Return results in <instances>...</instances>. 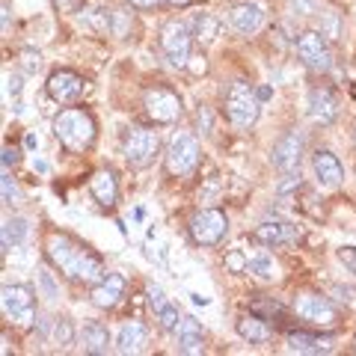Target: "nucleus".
Here are the masks:
<instances>
[{
	"mask_svg": "<svg viewBox=\"0 0 356 356\" xmlns=\"http://www.w3.org/2000/svg\"><path fill=\"white\" fill-rule=\"evenodd\" d=\"M44 252H48L51 264L57 267L60 273L69 276V280H74V282L95 285V282L104 280L102 259H98V255L89 247H83L81 241H74L72 235H63V232H54V235H48Z\"/></svg>",
	"mask_w": 356,
	"mask_h": 356,
	"instance_id": "1",
	"label": "nucleus"
},
{
	"mask_svg": "<svg viewBox=\"0 0 356 356\" xmlns=\"http://www.w3.org/2000/svg\"><path fill=\"white\" fill-rule=\"evenodd\" d=\"M54 134L69 152H86L95 140V119L81 107H69L54 119Z\"/></svg>",
	"mask_w": 356,
	"mask_h": 356,
	"instance_id": "2",
	"label": "nucleus"
},
{
	"mask_svg": "<svg viewBox=\"0 0 356 356\" xmlns=\"http://www.w3.org/2000/svg\"><path fill=\"white\" fill-rule=\"evenodd\" d=\"M259 107L261 98L259 92L247 83V81H235L226 92V116L235 128H250L255 119H259Z\"/></svg>",
	"mask_w": 356,
	"mask_h": 356,
	"instance_id": "3",
	"label": "nucleus"
},
{
	"mask_svg": "<svg viewBox=\"0 0 356 356\" xmlns=\"http://www.w3.org/2000/svg\"><path fill=\"white\" fill-rule=\"evenodd\" d=\"M161 149V140H158V131H149V128H140L134 125L125 131V137H122V154H125V161L131 166H149L154 161V154Z\"/></svg>",
	"mask_w": 356,
	"mask_h": 356,
	"instance_id": "4",
	"label": "nucleus"
},
{
	"mask_svg": "<svg viewBox=\"0 0 356 356\" xmlns=\"http://www.w3.org/2000/svg\"><path fill=\"white\" fill-rule=\"evenodd\" d=\"M166 166H170V172L184 178L191 175L196 166H199V143L193 134L187 131H175L172 140H170V149H166Z\"/></svg>",
	"mask_w": 356,
	"mask_h": 356,
	"instance_id": "5",
	"label": "nucleus"
},
{
	"mask_svg": "<svg viewBox=\"0 0 356 356\" xmlns=\"http://www.w3.org/2000/svg\"><path fill=\"white\" fill-rule=\"evenodd\" d=\"M191 42H193V33L184 21H166L163 30H161V48L166 54V60L172 65H187L191 60Z\"/></svg>",
	"mask_w": 356,
	"mask_h": 356,
	"instance_id": "6",
	"label": "nucleus"
},
{
	"mask_svg": "<svg viewBox=\"0 0 356 356\" xmlns=\"http://www.w3.org/2000/svg\"><path fill=\"white\" fill-rule=\"evenodd\" d=\"M226 232H229V220L217 208L199 211V214H193V220H191V235L199 247H217V243L226 238Z\"/></svg>",
	"mask_w": 356,
	"mask_h": 356,
	"instance_id": "7",
	"label": "nucleus"
},
{
	"mask_svg": "<svg viewBox=\"0 0 356 356\" xmlns=\"http://www.w3.org/2000/svg\"><path fill=\"white\" fill-rule=\"evenodd\" d=\"M297 54L312 72H330L332 69V51L327 44V36L321 30H306L297 39Z\"/></svg>",
	"mask_w": 356,
	"mask_h": 356,
	"instance_id": "8",
	"label": "nucleus"
},
{
	"mask_svg": "<svg viewBox=\"0 0 356 356\" xmlns=\"http://www.w3.org/2000/svg\"><path fill=\"white\" fill-rule=\"evenodd\" d=\"M294 312L306 321V324H312V327L332 330V327L339 324V312H336V306H332L327 297H321V294H297V300H294Z\"/></svg>",
	"mask_w": 356,
	"mask_h": 356,
	"instance_id": "9",
	"label": "nucleus"
},
{
	"mask_svg": "<svg viewBox=\"0 0 356 356\" xmlns=\"http://www.w3.org/2000/svg\"><path fill=\"white\" fill-rule=\"evenodd\" d=\"M143 107H146L149 119L161 122V125H170L181 116V98H178L172 89L166 86H152L146 89V95H143Z\"/></svg>",
	"mask_w": 356,
	"mask_h": 356,
	"instance_id": "10",
	"label": "nucleus"
},
{
	"mask_svg": "<svg viewBox=\"0 0 356 356\" xmlns=\"http://www.w3.org/2000/svg\"><path fill=\"white\" fill-rule=\"evenodd\" d=\"M0 303L9 318H15L18 324H33V309H36V300L27 285H3L0 291Z\"/></svg>",
	"mask_w": 356,
	"mask_h": 356,
	"instance_id": "11",
	"label": "nucleus"
},
{
	"mask_svg": "<svg viewBox=\"0 0 356 356\" xmlns=\"http://www.w3.org/2000/svg\"><path fill=\"white\" fill-rule=\"evenodd\" d=\"M303 149H306L303 131H288L273 146V163L280 166L282 172H294L300 166V158H303Z\"/></svg>",
	"mask_w": 356,
	"mask_h": 356,
	"instance_id": "12",
	"label": "nucleus"
},
{
	"mask_svg": "<svg viewBox=\"0 0 356 356\" xmlns=\"http://www.w3.org/2000/svg\"><path fill=\"white\" fill-rule=\"evenodd\" d=\"M48 95L54 102L60 104H72L77 98L83 95V77L77 72H69V69H60L48 77Z\"/></svg>",
	"mask_w": 356,
	"mask_h": 356,
	"instance_id": "13",
	"label": "nucleus"
},
{
	"mask_svg": "<svg viewBox=\"0 0 356 356\" xmlns=\"http://www.w3.org/2000/svg\"><path fill=\"white\" fill-rule=\"evenodd\" d=\"M309 116L318 125H332L339 116V102L330 86H315L309 92Z\"/></svg>",
	"mask_w": 356,
	"mask_h": 356,
	"instance_id": "14",
	"label": "nucleus"
},
{
	"mask_svg": "<svg viewBox=\"0 0 356 356\" xmlns=\"http://www.w3.org/2000/svg\"><path fill=\"white\" fill-rule=\"evenodd\" d=\"M229 21H232V27H235L238 33H243V36H252V33L261 30L264 13H261L259 3H235L229 9Z\"/></svg>",
	"mask_w": 356,
	"mask_h": 356,
	"instance_id": "15",
	"label": "nucleus"
},
{
	"mask_svg": "<svg viewBox=\"0 0 356 356\" xmlns=\"http://www.w3.org/2000/svg\"><path fill=\"white\" fill-rule=\"evenodd\" d=\"M122 297H125V280L119 273H104V280L92 288V303L98 309H113Z\"/></svg>",
	"mask_w": 356,
	"mask_h": 356,
	"instance_id": "16",
	"label": "nucleus"
},
{
	"mask_svg": "<svg viewBox=\"0 0 356 356\" xmlns=\"http://www.w3.org/2000/svg\"><path fill=\"white\" fill-rule=\"evenodd\" d=\"M312 166H315V175H318V181L324 184V187H339V184L344 181V166L339 163L336 154L327 152V149L315 152V158H312Z\"/></svg>",
	"mask_w": 356,
	"mask_h": 356,
	"instance_id": "17",
	"label": "nucleus"
},
{
	"mask_svg": "<svg viewBox=\"0 0 356 356\" xmlns=\"http://www.w3.org/2000/svg\"><path fill=\"white\" fill-rule=\"evenodd\" d=\"M252 238L264 243V247H280V243H294L300 238V232L291 222H261Z\"/></svg>",
	"mask_w": 356,
	"mask_h": 356,
	"instance_id": "18",
	"label": "nucleus"
},
{
	"mask_svg": "<svg viewBox=\"0 0 356 356\" xmlns=\"http://www.w3.org/2000/svg\"><path fill=\"white\" fill-rule=\"evenodd\" d=\"M175 336H178V350L187 353V356H196L202 353V327H199L196 318H181L175 327Z\"/></svg>",
	"mask_w": 356,
	"mask_h": 356,
	"instance_id": "19",
	"label": "nucleus"
},
{
	"mask_svg": "<svg viewBox=\"0 0 356 356\" xmlns=\"http://www.w3.org/2000/svg\"><path fill=\"white\" fill-rule=\"evenodd\" d=\"M149 339V330L143 321H128V324H122L119 330V336H116V350L119 353H140L143 350V344H146Z\"/></svg>",
	"mask_w": 356,
	"mask_h": 356,
	"instance_id": "20",
	"label": "nucleus"
},
{
	"mask_svg": "<svg viewBox=\"0 0 356 356\" xmlns=\"http://www.w3.org/2000/svg\"><path fill=\"white\" fill-rule=\"evenodd\" d=\"M89 191H92V196H95V202H98V205L110 208V205L116 202V196H119L116 175L110 172V170H98L92 178H89Z\"/></svg>",
	"mask_w": 356,
	"mask_h": 356,
	"instance_id": "21",
	"label": "nucleus"
},
{
	"mask_svg": "<svg viewBox=\"0 0 356 356\" xmlns=\"http://www.w3.org/2000/svg\"><path fill=\"white\" fill-rule=\"evenodd\" d=\"M238 336L243 341H250V344H264V341H270V327H267V321L261 315H241L238 318Z\"/></svg>",
	"mask_w": 356,
	"mask_h": 356,
	"instance_id": "22",
	"label": "nucleus"
},
{
	"mask_svg": "<svg viewBox=\"0 0 356 356\" xmlns=\"http://www.w3.org/2000/svg\"><path fill=\"white\" fill-rule=\"evenodd\" d=\"M81 348L83 353H107L110 348V332L104 324H98V321H92V324H86L83 332H81Z\"/></svg>",
	"mask_w": 356,
	"mask_h": 356,
	"instance_id": "23",
	"label": "nucleus"
},
{
	"mask_svg": "<svg viewBox=\"0 0 356 356\" xmlns=\"http://www.w3.org/2000/svg\"><path fill=\"white\" fill-rule=\"evenodd\" d=\"M247 270H250L252 276H259V280L270 282V280H276V276H280V264L273 261L270 252L252 250V252H247Z\"/></svg>",
	"mask_w": 356,
	"mask_h": 356,
	"instance_id": "24",
	"label": "nucleus"
},
{
	"mask_svg": "<svg viewBox=\"0 0 356 356\" xmlns=\"http://www.w3.org/2000/svg\"><path fill=\"white\" fill-rule=\"evenodd\" d=\"M288 350L294 353H330L332 341L321 336H309V332H288Z\"/></svg>",
	"mask_w": 356,
	"mask_h": 356,
	"instance_id": "25",
	"label": "nucleus"
},
{
	"mask_svg": "<svg viewBox=\"0 0 356 356\" xmlns=\"http://www.w3.org/2000/svg\"><path fill=\"white\" fill-rule=\"evenodd\" d=\"M27 238V220L21 217H6L3 220V229H0V241H3V250H13L18 247L21 241Z\"/></svg>",
	"mask_w": 356,
	"mask_h": 356,
	"instance_id": "26",
	"label": "nucleus"
},
{
	"mask_svg": "<svg viewBox=\"0 0 356 356\" xmlns=\"http://www.w3.org/2000/svg\"><path fill=\"white\" fill-rule=\"evenodd\" d=\"M48 339L54 344H60V348H69V344L74 341V324L69 318H54L51 327H48Z\"/></svg>",
	"mask_w": 356,
	"mask_h": 356,
	"instance_id": "27",
	"label": "nucleus"
},
{
	"mask_svg": "<svg viewBox=\"0 0 356 356\" xmlns=\"http://www.w3.org/2000/svg\"><path fill=\"white\" fill-rule=\"evenodd\" d=\"M193 36H196L199 42H211V39L217 36V18H214V15H199V18H196Z\"/></svg>",
	"mask_w": 356,
	"mask_h": 356,
	"instance_id": "28",
	"label": "nucleus"
},
{
	"mask_svg": "<svg viewBox=\"0 0 356 356\" xmlns=\"http://www.w3.org/2000/svg\"><path fill=\"white\" fill-rule=\"evenodd\" d=\"M321 33H324L327 39H339L341 36V21H339V13H330L324 15V21H321Z\"/></svg>",
	"mask_w": 356,
	"mask_h": 356,
	"instance_id": "29",
	"label": "nucleus"
},
{
	"mask_svg": "<svg viewBox=\"0 0 356 356\" xmlns=\"http://www.w3.org/2000/svg\"><path fill=\"white\" fill-rule=\"evenodd\" d=\"M158 321H161V330L175 332V327H178V321H181V318H178V309H175V306L166 303V306L158 312Z\"/></svg>",
	"mask_w": 356,
	"mask_h": 356,
	"instance_id": "30",
	"label": "nucleus"
},
{
	"mask_svg": "<svg viewBox=\"0 0 356 356\" xmlns=\"http://www.w3.org/2000/svg\"><path fill=\"white\" fill-rule=\"evenodd\" d=\"M339 261L348 267L350 273H356V247H341L339 250Z\"/></svg>",
	"mask_w": 356,
	"mask_h": 356,
	"instance_id": "31",
	"label": "nucleus"
},
{
	"mask_svg": "<svg viewBox=\"0 0 356 356\" xmlns=\"http://www.w3.org/2000/svg\"><path fill=\"white\" fill-rule=\"evenodd\" d=\"M297 15H315L318 13V0H291Z\"/></svg>",
	"mask_w": 356,
	"mask_h": 356,
	"instance_id": "32",
	"label": "nucleus"
},
{
	"mask_svg": "<svg viewBox=\"0 0 356 356\" xmlns=\"http://www.w3.org/2000/svg\"><path fill=\"white\" fill-rule=\"evenodd\" d=\"M146 294H149V303L154 306V312H161V309L166 306V300H163V291H161L158 285H149V288H146Z\"/></svg>",
	"mask_w": 356,
	"mask_h": 356,
	"instance_id": "33",
	"label": "nucleus"
},
{
	"mask_svg": "<svg viewBox=\"0 0 356 356\" xmlns=\"http://www.w3.org/2000/svg\"><path fill=\"white\" fill-rule=\"evenodd\" d=\"M15 199H18V191H15L13 178H9V175H3V202H6V205H13Z\"/></svg>",
	"mask_w": 356,
	"mask_h": 356,
	"instance_id": "34",
	"label": "nucleus"
},
{
	"mask_svg": "<svg viewBox=\"0 0 356 356\" xmlns=\"http://www.w3.org/2000/svg\"><path fill=\"white\" fill-rule=\"evenodd\" d=\"M54 6H57L60 13H74V9L81 6V0H54Z\"/></svg>",
	"mask_w": 356,
	"mask_h": 356,
	"instance_id": "35",
	"label": "nucleus"
},
{
	"mask_svg": "<svg viewBox=\"0 0 356 356\" xmlns=\"http://www.w3.org/2000/svg\"><path fill=\"white\" fill-rule=\"evenodd\" d=\"M24 69H27V72H36V69H39V54L24 51Z\"/></svg>",
	"mask_w": 356,
	"mask_h": 356,
	"instance_id": "36",
	"label": "nucleus"
},
{
	"mask_svg": "<svg viewBox=\"0 0 356 356\" xmlns=\"http://www.w3.org/2000/svg\"><path fill=\"white\" fill-rule=\"evenodd\" d=\"M128 3H131L134 9H154V6H161L163 0H128Z\"/></svg>",
	"mask_w": 356,
	"mask_h": 356,
	"instance_id": "37",
	"label": "nucleus"
},
{
	"mask_svg": "<svg viewBox=\"0 0 356 356\" xmlns=\"http://www.w3.org/2000/svg\"><path fill=\"white\" fill-rule=\"evenodd\" d=\"M18 163V149H3V166H15Z\"/></svg>",
	"mask_w": 356,
	"mask_h": 356,
	"instance_id": "38",
	"label": "nucleus"
},
{
	"mask_svg": "<svg viewBox=\"0 0 356 356\" xmlns=\"http://www.w3.org/2000/svg\"><path fill=\"white\" fill-rule=\"evenodd\" d=\"M255 92H259V98L264 102V98H270V86H259V89H255Z\"/></svg>",
	"mask_w": 356,
	"mask_h": 356,
	"instance_id": "39",
	"label": "nucleus"
},
{
	"mask_svg": "<svg viewBox=\"0 0 356 356\" xmlns=\"http://www.w3.org/2000/svg\"><path fill=\"white\" fill-rule=\"evenodd\" d=\"M9 89H13V92L18 95V89H21V81H18V77H9Z\"/></svg>",
	"mask_w": 356,
	"mask_h": 356,
	"instance_id": "40",
	"label": "nucleus"
},
{
	"mask_svg": "<svg viewBox=\"0 0 356 356\" xmlns=\"http://www.w3.org/2000/svg\"><path fill=\"white\" fill-rule=\"evenodd\" d=\"M170 3H175V6H184V3H191V0H170Z\"/></svg>",
	"mask_w": 356,
	"mask_h": 356,
	"instance_id": "41",
	"label": "nucleus"
},
{
	"mask_svg": "<svg viewBox=\"0 0 356 356\" xmlns=\"http://www.w3.org/2000/svg\"><path fill=\"white\" fill-rule=\"evenodd\" d=\"M353 134H356V131H353Z\"/></svg>",
	"mask_w": 356,
	"mask_h": 356,
	"instance_id": "42",
	"label": "nucleus"
}]
</instances>
